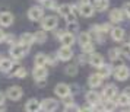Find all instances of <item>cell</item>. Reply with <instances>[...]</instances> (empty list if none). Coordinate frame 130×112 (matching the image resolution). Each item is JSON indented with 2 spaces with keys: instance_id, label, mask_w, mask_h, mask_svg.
Wrapping results in <instances>:
<instances>
[{
  "instance_id": "6da1fadb",
  "label": "cell",
  "mask_w": 130,
  "mask_h": 112,
  "mask_svg": "<svg viewBox=\"0 0 130 112\" xmlns=\"http://www.w3.org/2000/svg\"><path fill=\"white\" fill-rule=\"evenodd\" d=\"M28 50H29V48L25 47V45H22V44H13L9 53H10V55H12L13 58L19 60V58H22L25 54L28 53Z\"/></svg>"
},
{
  "instance_id": "7a4b0ae2",
  "label": "cell",
  "mask_w": 130,
  "mask_h": 112,
  "mask_svg": "<svg viewBox=\"0 0 130 112\" xmlns=\"http://www.w3.org/2000/svg\"><path fill=\"white\" fill-rule=\"evenodd\" d=\"M41 103V109L45 112H54L57 109V106H59V102L56 99H51V98H48V99H44Z\"/></svg>"
},
{
  "instance_id": "3957f363",
  "label": "cell",
  "mask_w": 130,
  "mask_h": 112,
  "mask_svg": "<svg viewBox=\"0 0 130 112\" xmlns=\"http://www.w3.org/2000/svg\"><path fill=\"white\" fill-rule=\"evenodd\" d=\"M114 76H116V79L117 80H120V82H124V80H127L130 76V70L129 67H126V65H120V67H117L116 69V71H114Z\"/></svg>"
},
{
  "instance_id": "277c9868",
  "label": "cell",
  "mask_w": 130,
  "mask_h": 112,
  "mask_svg": "<svg viewBox=\"0 0 130 112\" xmlns=\"http://www.w3.org/2000/svg\"><path fill=\"white\" fill-rule=\"evenodd\" d=\"M57 24H59V20H57L56 16H47V18L42 19L41 25H42V29L44 31H51L57 26Z\"/></svg>"
},
{
  "instance_id": "5b68a950",
  "label": "cell",
  "mask_w": 130,
  "mask_h": 112,
  "mask_svg": "<svg viewBox=\"0 0 130 112\" xmlns=\"http://www.w3.org/2000/svg\"><path fill=\"white\" fill-rule=\"evenodd\" d=\"M72 57H73V51L70 47H61L57 53V58L61 61H69Z\"/></svg>"
},
{
  "instance_id": "8992f818",
  "label": "cell",
  "mask_w": 130,
  "mask_h": 112,
  "mask_svg": "<svg viewBox=\"0 0 130 112\" xmlns=\"http://www.w3.org/2000/svg\"><path fill=\"white\" fill-rule=\"evenodd\" d=\"M22 95H24V92L19 86H12V87L7 89V98L12 100H19L22 98Z\"/></svg>"
},
{
  "instance_id": "52a82bcc",
  "label": "cell",
  "mask_w": 130,
  "mask_h": 112,
  "mask_svg": "<svg viewBox=\"0 0 130 112\" xmlns=\"http://www.w3.org/2000/svg\"><path fill=\"white\" fill-rule=\"evenodd\" d=\"M42 15H44L42 7L34 6L28 10V18H29L31 20H40V19H42Z\"/></svg>"
},
{
  "instance_id": "ba28073f",
  "label": "cell",
  "mask_w": 130,
  "mask_h": 112,
  "mask_svg": "<svg viewBox=\"0 0 130 112\" xmlns=\"http://www.w3.org/2000/svg\"><path fill=\"white\" fill-rule=\"evenodd\" d=\"M79 12H80V15L85 16V18H91V16L94 15V6H92L91 3L83 2V3H80V6H79Z\"/></svg>"
},
{
  "instance_id": "9c48e42d",
  "label": "cell",
  "mask_w": 130,
  "mask_h": 112,
  "mask_svg": "<svg viewBox=\"0 0 130 112\" xmlns=\"http://www.w3.org/2000/svg\"><path fill=\"white\" fill-rule=\"evenodd\" d=\"M54 93L57 95L59 98H64V96H67V95L70 93V87L67 84H64V83H59L54 87Z\"/></svg>"
},
{
  "instance_id": "30bf717a",
  "label": "cell",
  "mask_w": 130,
  "mask_h": 112,
  "mask_svg": "<svg viewBox=\"0 0 130 112\" xmlns=\"http://www.w3.org/2000/svg\"><path fill=\"white\" fill-rule=\"evenodd\" d=\"M41 109V103L37 99H29L25 105V111L26 112H38Z\"/></svg>"
},
{
  "instance_id": "8fae6325",
  "label": "cell",
  "mask_w": 130,
  "mask_h": 112,
  "mask_svg": "<svg viewBox=\"0 0 130 112\" xmlns=\"http://www.w3.org/2000/svg\"><path fill=\"white\" fill-rule=\"evenodd\" d=\"M60 41H61V45L63 47H72L73 42H75V35L73 34H69V32H64L63 35L60 36Z\"/></svg>"
},
{
  "instance_id": "7c38bea8",
  "label": "cell",
  "mask_w": 130,
  "mask_h": 112,
  "mask_svg": "<svg viewBox=\"0 0 130 112\" xmlns=\"http://www.w3.org/2000/svg\"><path fill=\"white\" fill-rule=\"evenodd\" d=\"M13 24V15L9 12L0 13V25L2 26H10Z\"/></svg>"
},
{
  "instance_id": "4fadbf2b",
  "label": "cell",
  "mask_w": 130,
  "mask_h": 112,
  "mask_svg": "<svg viewBox=\"0 0 130 112\" xmlns=\"http://www.w3.org/2000/svg\"><path fill=\"white\" fill-rule=\"evenodd\" d=\"M123 19H124L123 9H114V10H111V13H110V20L111 22H121Z\"/></svg>"
},
{
  "instance_id": "5bb4252c",
  "label": "cell",
  "mask_w": 130,
  "mask_h": 112,
  "mask_svg": "<svg viewBox=\"0 0 130 112\" xmlns=\"http://www.w3.org/2000/svg\"><path fill=\"white\" fill-rule=\"evenodd\" d=\"M100 100H101V96H100V93L98 92H88L86 93V102L88 103H91V105H98L100 103Z\"/></svg>"
},
{
  "instance_id": "9a60e30c",
  "label": "cell",
  "mask_w": 130,
  "mask_h": 112,
  "mask_svg": "<svg viewBox=\"0 0 130 112\" xmlns=\"http://www.w3.org/2000/svg\"><path fill=\"white\" fill-rule=\"evenodd\" d=\"M89 63L94 65V67H98L100 69L101 65L104 64V57L101 55V54H91V57H89Z\"/></svg>"
},
{
  "instance_id": "2e32d148",
  "label": "cell",
  "mask_w": 130,
  "mask_h": 112,
  "mask_svg": "<svg viewBox=\"0 0 130 112\" xmlns=\"http://www.w3.org/2000/svg\"><path fill=\"white\" fill-rule=\"evenodd\" d=\"M32 74H34V79H35V80H42V79H45V77H47L48 71H47L45 67H35Z\"/></svg>"
},
{
  "instance_id": "e0dca14e",
  "label": "cell",
  "mask_w": 130,
  "mask_h": 112,
  "mask_svg": "<svg viewBox=\"0 0 130 112\" xmlns=\"http://www.w3.org/2000/svg\"><path fill=\"white\" fill-rule=\"evenodd\" d=\"M117 96V87L114 86V84H108L105 86L104 89V98L107 99H112V98H116Z\"/></svg>"
},
{
  "instance_id": "ac0fdd59",
  "label": "cell",
  "mask_w": 130,
  "mask_h": 112,
  "mask_svg": "<svg viewBox=\"0 0 130 112\" xmlns=\"http://www.w3.org/2000/svg\"><path fill=\"white\" fill-rule=\"evenodd\" d=\"M101 83H102V77L98 74V73H95V74H91L88 79V84L91 87H98Z\"/></svg>"
},
{
  "instance_id": "d6986e66",
  "label": "cell",
  "mask_w": 130,
  "mask_h": 112,
  "mask_svg": "<svg viewBox=\"0 0 130 112\" xmlns=\"http://www.w3.org/2000/svg\"><path fill=\"white\" fill-rule=\"evenodd\" d=\"M111 38L114 39V41H123V38H124V29L123 28H112L111 29Z\"/></svg>"
},
{
  "instance_id": "ffe728a7",
  "label": "cell",
  "mask_w": 130,
  "mask_h": 112,
  "mask_svg": "<svg viewBox=\"0 0 130 112\" xmlns=\"http://www.w3.org/2000/svg\"><path fill=\"white\" fill-rule=\"evenodd\" d=\"M108 5H110L108 0H95L94 2V9L95 10H100V12H104V10L108 9Z\"/></svg>"
},
{
  "instance_id": "44dd1931",
  "label": "cell",
  "mask_w": 130,
  "mask_h": 112,
  "mask_svg": "<svg viewBox=\"0 0 130 112\" xmlns=\"http://www.w3.org/2000/svg\"><path fill=\"white\" fill-rule=\"evenodd\" d=\"M35 42V39H34V35L32 34H22V36H21V44L22 45H25V47H29L31 44H34Z\"/></svg>"
},
{
  "instance_id": "7402d4cb",
  "label": "cell",
  "mask_w": 130,
  "mask_h": 112,
  "mask_svg": "<svg viewBox=\"0 0 130 112\" xmlns=\"http://www.w3.org/2000/svg\"><path fill=\"white\" fill-rule=\"evenodd\" d=\"M73 12V6L72 5H69V3H64V5H61V6H59V13L63 16V18H66L69 13Z\"/></svg>"
},
{
  "instance_id": "603a6c76",
  "label": "cell",
  "mask_w": 130,
  "mask_h": 112,
  "mask_svg": "<svg viewBox=\"0 0 130 112\" xmlns=\"http://www.w3.org/2000/svg\"><path fill=\"white\" fill-rule=\"evenodd\" d=\"M47 64V55L45 54H37L35 55V67H44V65Z\"/></svg>"
},
{
  "instance_id": "cb8c5ba5",
  "label": "cell",
  "mask_w": 130,
  "mask_h": 112,
  "mask_svg": "<svg viewBox=\"0 0 130 112\" xmlns=\"http://www.w3.org/2000/svg\"><path fill=\"white\" fill-rule=\"evenodd\" d=\"M111 70H112V65L102 64V65L100 67V73H98V74H100V76L104 79V77H108L110 74H111Z\"/></svg>"
},
{
  "instance_id": "d4e9b609",
  "label": "cell",
  "mask_w": 130,
  "mask_h": 112,
  "mask_svg": "<svg viewBox=\"0 0 130 112\" xmlns=\"http://www.w3.org/2000/svg\"><path fill=\"white\" fill-rule=\"evenodd\" d=\"M12 60L9 58H2L0 60V70L2 71H9L10 70V67H12Z\"/></svg>"
},
{
  "instance_id": "484cf974",
  "label": "cell",
  "mask_w": 130,
  "mask_h": 112,
  "mask_svg": "<svg viewBox=\"0 0 130 112\" xmlns=\"http://www.w3.org/2000/svg\"><path fill=\"white\" fill-rule=\"evenodd\" d=\"M79 45L80 47H83V45H86V44H89L91 42V35H89L88 32H82L80 35H79Z\"/></svg>"
},
{
  "instance_id": "4316f807",
  "label": "cell",
  "mask_w": 130,
  "mask_h": 112,
  "mask_svg": "<svg viewBox=\"0 0 130 112\" xmlns=\"http://www.w3.org/2000/svg\"><path fill=\"white\" fill-rule=\"evenodd\" d=\"M117 105H120V106H127V105H130V98L127 96V95H120L118 96V99H117Z\"/></svg>"
},
{
  "instance_id": "83f0119b",
  "label": "cell",
  "mask_w": 130,
  "mask_h": 112,
  "mask_svg": "<svg viewBox=\"0 0 130 112\" xmlns=\"http://www.w3.org/2000/svg\"><path fill=\"white\" fill-rule=\"evenodd\" d=\"M34 39H35V42H40V44H42V42L47 41V34H45V32H42V31H40V32H35Z\"/></svg>"
},
{
  "instance_id": "f1b7e54d",
  "label": "cell",
  "mask_w": 130,
  "mask_h": 112,
  "mask_svg": "<svg viewBox=\"0 0 130 112\" xmlns=\"http://www.w3.org/2000/svg\"><path fill=\"white\" fill-rule=\"evenodd\" d=\"M116 105H117V103H114L111 99H108L105 103L102 105V109H104L105 112H112L114 109H116Z\"/></svg>"
},
{
  "instance_id": "f546056e",
  "label": "cell",
  "mask_w": 130,
  "mask_h": 112,
  "mask_svg": "<svg viewBox=\"0 0 130 112\" xmlns=\"http://www.w3.org/2000/svg\"><path fill=\"white\" fill-rule=\"evenodd\" d=\"M77 31H79V25H77V22H69L67 24V32L69 34H76Z\"/></svg>"
},
{
  "instance_id": "4dcf8cb0",
  "label": "cell",
  "mask_w": 130,
  "mask_h": 112,
  "mask_svg": "<svg viewBox=\"0 0 130 112\" xmlns=\"http://www.w3.org/2000/svg\"><path fill=\"white\" fill-rule=\"evenodd\" d=\"M120 54H121L120 53V48H112V50L108 51V55H110V58L111 60H117Z\"/></svg>"
},
{
  "instance_id": "1f68e13d",
  "label": "cell",
  "mask_w": 130,
  "mask_h": 112,
  "mask_svg": "<svg viewBox=\"0 0 130 112\" xmlns=\"http://www.w3.org/2000/svg\"><path fill=\"white\" fill-rule=\"evenodd\" d=\"M77 73V67L76 65H67L66 67V74H69V76H75Z\"/></svg>"
},
{
  "instance_id": "d6a6232c",
  "label": "cell",
  "mask_w": 130,
  "mask_h": 112,
  "mask_svg": "<svg viewBox=\"0 0 130 112\" xmlns=\"http://www.w3.org/2000/svg\"><path fill=\"white\" fill-rule=\"evenodd\" d=\"M64 112H79V108L76 105H73V103H69V105H66Z\"/></svg>"
},
{
  "instance_id": "836d02e7",
  "label": "cell",
  "mask_w": 130,
  "mask_h": 112,
  "mask_svg": "<svg viewBox=\"0 0 130 112\" xmlns=\"http://www.w3.org/2000/svg\"><path fill=\"white\" fill-rule=\"evenodd\" d=\"M94 48H95V45H92V44H91V42H89V44H86V45H83L82 47V51L83 53H94Z\"/></svg>"
},
{
  "instance_id": "e575fe53",
  "label": "cell",
  "mask_w": 130,
  "mask_h": 112,
  "mask_svg": "<svg viewBox=\"0 0 130 112\" xmlns=\"http://www.w3.org/2000/svg\"><path fill=\"white\" fill-rule=\"evenodd\" d=\"M120 53L124 54V55H130V45H129V44H124V45H121V48H120Z\"/></svg>"
},
{
  "instance_id": "d590c367",
  "label": "cell",
  "mask_w": 130,
  "mask_h": 112,
  "mask_svg": "<svg viewBox=\"0 0 130 112\" xmlns=\"http://www.w3.org/2000/svg\"><path fill=\"white\" fill-rule=\"evenodd\" d=\"M42 3H44V6L47 7V9H56V3H54V0H44Z\"/></svg>"
},
{
  "instance_id": "8d00e7d4",
  "label": "cell",
  "mask_w": 130,
  "mask_h": 112,
  "mask_svg": "<svg viewBox=\"0 0 130 112\" xmlns=\"http://www.w3.org/2000/svg\"><path fill=\"white\" fill-rule=\"evenodd\" d=\"M19 69H21V64H18V63H13L9 71H10V74H12V76H15V74H16V71H18Z\"/></svg>"
},
{
  "instance_id": "74e56055",
  "label": "cell",
  "mask_w": 130,
  "mask_h": 112,
  "mask_svg": "<svg viewBox=\"0 0 130 112\" xmlns=\"http://www.w3.org/2000/svg\"><path fill=\"white\" fill-rule=\"evenodd\" d=\"M64 19H66L67 24H69V22H76V15H75V12H72V13H69Z\"/></svg>"
},
{
  "instance_id": "f35d334b",
  "label": "cell",
  "mask_w": 130,
  "mask_h": 112,
  "mask_svg": "<svg viewBox=\"0 0 130 112\" xmlns=\"http://www.w3.org/2000/svg\"><path fill=\"white\" fill-rule=\"evenodd\" d=\"M26 74H28V73H26V70H25L24 67H21V69L16 71V74H15V76H18V77H25Z\"/></svg>"
},
{
  "instance_id": "ab89813d",
  "label": "cell",
  "mask_w": 130,
  "mask_h": 112,
  "mask_svg": "<svg viewBox=\"0 0 130 112\" xmlns=\"http://www.w3.org/2000/svg\"><path fill=\"white\" fill-rule=\"evenodd\" d=\"M123 12H126L127 15L130 16V2H127L126 5H124V7H123Z\"/></svg>"
},
{
  "instance_id": "60d3db41",
  "label": "cell",
  "mask_w": 130,
  "mask_h": 112,
  "mask_svg": "<svg viewBox=\"0 0 130 112\" xmlns=\"http://www.w3.org/2000/svg\"><path fill=\"white\" fill-rule=\"evenodd\" d=\"M5 39H6V42H9V44H13V42H15V36H13V35L5 36Z\"/></svg>"
},
{
  "instance_id": "b9f144b4",
  "label": "cell",
  "mask_w": 130,
  "mask_h": 112,
  "mask_svg": "<svg viewBox=\"0 0 130 112\" xmlns=\"http://www.w3.org/2000/svg\"><path fill=\"white\" fill-rule=\"evenodd\" d=\"M3 103H5V95L0 92V106L3 105Z\"/></svg>"
},
{
  "instance_id": "7bdbcfd3",
  "label": "cell",
  "mask_w": 130,
  "mask_h": 112,
  "mask_svg": "<svg viewBox=\"0 0 130 112\" xmlns=\"http://www.w3.org/2000/svg\"><path fill=\"white\" fill-rule=\"evenodd\" d=\"M79 112H94L91 108H82V109H79Z\"/></svg>"
},
{
  "instance_id": "ee69618b",
  "label": "cell",
  "mask_w": 130,
  "mask_h": 112,
  "mask_svg": "<svg viewBox=\"0 0 130 112\" xmlns=\"http://www.w3.org/2000/svg\"><path fill=\"white\" fill-rule=\"evenodd\" d=\"M5 36H6V35H5V32H3V31L0 29V42H2V41H5Z\"/></svg>"
},
{
  "instance_id": "f6af8a7d",
  "label": "cell",
  "mask_w": 130,
  "mask_h": 112,
  "mask_svg": "<svg viewBox=\"0 0 130 112\" xmlns=\"http://www.w3.org/2000/svg\"><path fill=\"white\" fill-rule=\"evenodd\" d=\"M124 95H127V96L130 98V87H126V89H124Z\"/></svg>"
},
{
  "instance_id": "bcb514c9",
  "label": "cell",
  "mask_w": 130,
  "mask_h": 112,
  "mask_svg": "<svg viewBox=\"0 0 130 112\" xmlns=\"http://www.w3.org/2000/svg\"><path fill=\"white\" fill-rule=\"evenodd\" d=\"M44 84H45V82H44V79H42V80H38V86H40V87H42Z\"/></svg>"
},
{
  "instance_id": "7dc6e473",
  "label": "cell",
  "mask_w": 130,
  "mask_h": 112,
  "mask_svg": "<svg viewBox=\"0 0 130 112\" xmlns=\"http://www.w3.org/2000/svg\"><path fill=\"white\" fill-rule=\"evenodd\" d=\"M38 2H44V0H38Z\"/></svg>"
},
{
  "instance_id": "c3c4849f",
  "label": "cell",
  "mask_w": 130,
  "mask_h": 112,
  "mask_svg": "<svg viewBox=\"0 0 130 112\" xmlns=\"http://www.w3.org/2000/svg\"><path fill=\"white\" fill-rule=\"evenodd\" d=\"M0 112H5V111H3V109H2V111H0Z\"/></svg>"
},
{
  "instance_id": "681fc988",
  "label": "cell",
  "mask_w": 130,
  "mask_h": 112,
  "mask_svg": "<svg viewBox=\"0 0 130 112\" xmlns=\"http://www.w3.org/2000/svg\"><path fill=\"white\" fill-rule=\"evenodd\" d=\"M124 112H127V111H124Z\"/></svg>"
},
{
  "instance_id": "f907efd6",
  "label": "cell",
  "mask_w": 130,
  "mask_h": 112,
  "mask_svg": "<svg viewBox=\"0 0 130 112\" xmlns=\"http://www.w3.org/2000/svg\"><path fill=\"white\" fill-rule=\"evenodd\" d=\"M0 60H2V58H0Z\"/></svg>"
}]
</instances>
